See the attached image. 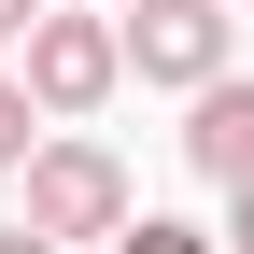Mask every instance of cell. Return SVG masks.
Masks as SVG:
<instances>
[{
	"instance_id": "cell-1",
	"label": "cell",
	"mask_w": 254,
	"mask_h": 254,
	"mask_svg": "<svg viewBox=\"0 0 254 254\" xmlns=\"http://www.w3.org/2000/svg\"><path fill=\"white\" fill-rule=\"evenodd\" d=\"M14 184H28V212H14V226H28V240H57V254H71V240H127V226H141L127 155H113V141H85V127H57Z\"/></svg>"
},
{
	"instance_id": "cell-2",
	"label": "cell",
	"mask_w": 254,
	"mask_h": 254,
	"mask_svg": "<svg viewBox=\"0 0 254 254\" xmlns=\"http://www.w3.org/2000/svg\"><path fill=\"white\" fill-rule=\"evenodd\" d=\"M14 85H28L43 127H85V113L127 85V28H113V14H43V28L14 43Z\"/></svg>"
},
{
	"instance_id": "cell-3",
	"label": "cell",
	"mask_w": 254,
	"mask_h": 254,
	"mask_svg": "<svg viewBox=\"0 0 254 254\" xmlns=\"http://www.w3.org/2000/svg\"><path fill=\"white\" fill-rule=\"evenodd\" d=\"M113 28H127V71H141V85H170V99L226 85V43H240V14H226V0H141V14H113Z\"/></svg>"
},
{
	"instance_id": "cell-4",
	"label": "cell",
	"mask_w": 254,
	"mask_h": 254,
	"mask_svg": "<svg viewBox=\"0 0 254 254\" xmlns=\"http://www.w3.org/2000/svg\"><path fill=\"white\" fill-rule=\"evenodd\" d=\"M184 170L198 184H254V71H226V85H198V99H184Z\"/></svg>"
},
{
	"instance_id": "cell-5",
	"label": "cell",
	"mask_w": 254,
	"mask_h": 254,
	"mask_svg": "<svg viewBox=\"0 0 254 254\" xmlns=\"http://www.w3.org/2000/svg\"><path fill=\"white\" fill-rule=\"evenodd\" d=\"M43 141H57V127L28 113V85H14V71H0V184H14V170H28V155H43Z\"/></svg>"
},
{
	"instance_id": "cell-6",
	"label": "cell",
	"mask_w": 254,
	"mask_h": 254,
	"mask_svg": "<svg viewBox=\"0 0 254 254\" xmlns=\"http://www.w3.org/2000/svg\"><path fill=\"white\" fill-rule=\"evenodd\" d=\"M113 254H226V240H212V226H184V212H141Z\"/></svg>"
},
{
	"instance_id": "cell-7",
	"label": "cell",
	"mask_w": 254,
	"mask_h": 254,
	"mask_svg": "<svg viewBox=\"0 0 254 254\" xmlns=\"http://www.w3.org/2000/svg\"><path fill=\"white\" fill-rule=\"evenodd\" d=\"M226 254H254V184H240V198H226Z\"/></svg>"
},
{
	"instance_id": "cell-8",
	"label": "cell",
	"mask_w": 254,
	"mask_h": 254,
	"mask_svg": "<svg viewBox=\"0 0 254 254\" xmlns=\"http://www.w3.org/2000/svg\"><path fill=\"white\" fill-rule=\"evenodd\" d=\"M28 28H43V0H0V43H28Z\"/></svg>"
},
{
	"instance_id": "cell-9",
	"label": "cell",
	"mask_w": 254,
	"mask_h": 254,
	"mask_svg": "<svg viewBox=\"0 0 254 254\" xmlns=\"http://www.w3.org/2000/svg\"><path fill=\"white\" fill-rule=\"evenodd\" d=\"M0 254H57V240H28V226H0Z\"/></svg>"
},
{
	"instance_id": "cell-10",
	"label": "cell",
	"mask_w": 254,
	"mask_h": 254,
	"mask_svg": "<svg viewBox=\"0 0 254 254\" xmlns=\"http://www.w3.org/2000/svg\"><path fill=\"white\" fill-rule=\"evenodd\" d=\"M99 14H141V0H99Z\"/></svg>"
},
{
	"instance_id": "cell-11",
	"label": "cell",
	"mask_w": 254,
	"mask_h": 254,
	"mask_svg": "<svg viewBox=\"0 0 254 254\" xmlns=\"http://www.w3.org/2000/svg\"><path fill=\"white\" fill-rule=\"evenodd\" d=\"M226 14H240V0H226Z\"/></svg>"
}]
</instances>
